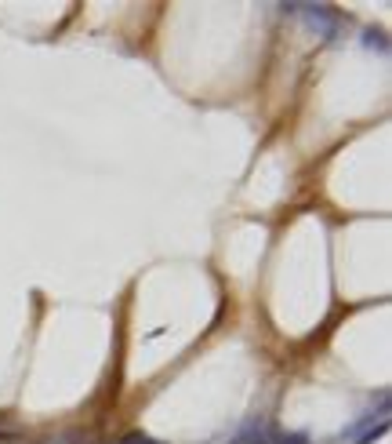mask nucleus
Wrapping results in <instances>:
<instances>
[{"instance_id":"f257e3e1","label":"nucleus","mask_w":392,"mask_h":444,"mask_svg":"<svg viewBox=\"0 0 392 444\" xmlns=\"http://www.w3.org/2000/svg\"><path fill=\"white\" fill-rule=\"evenodd\" d=\"M284 11L302 15V22L313 29L316 37H323V40H338L341 19H338V11H334V8H327V4H287Z\"/></svg>"},{"instance_id":"f03ea898","label":"nucleus","mask_w":392,"mask_h":444,"mask_svg":"<svg viewBox=\"0 0 392 444\" xmlns=\"http://www.w3.org/2000/svg\"><path fill=\"white\" fill-rule=\"evenodd\" d=\"M364 44L370 47V51H385V37L378 33V29H364Z\"/></svg>"},{"instance_id":"7ed1b4c3","label":"nucleus","mask_w":392,"mask_h":444,"mask_svg":"<svg viewBox=\"0 0 392 444\" xmlns=\"http://www.w3.org/2000/svg\"><path fill=\"white\" fill-rule=\"evenodd\" d=\"M124 444H160V441H149V437H145V434H131Z\"/></svg>"}]
</instances>
